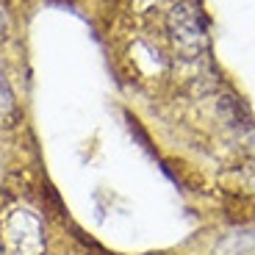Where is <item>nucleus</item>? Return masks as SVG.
I'll return each instance as SVG.
<instances>
[{
  "mask_svg": "<svg viewBox=\"0 0 255 255\" xmlns=\"http://www.w3.org/2000/svg\"><path fill=\"white\" fill-rule=\"evenodd\" d=\"M3 255H45V230L33 211L11 208L0 222Z\"/></svg>",
  "mask_w": 255,
  "mask_h": 255,
  "instance_id": "obj_1",
  "label": "nucleus"
},
{
  "mask_svg": "<svg viewBox=\"0 0 255 255\" xmlns=\"http://www.w3.org/2000/svg\"><path fill=\"white\" fill-rule=\"evenodd\" d=\"M172 36L175 42H178L183 50H189V47H197L200 39H203V28L197 25V19H194V14H191L189 6H178L172 14Z\"/></svg>",
  "mask_w": 255,
  "mask_h": 255,
  "instance_id": "obj_2",
  "label": "nucleus"
},
{
  "mask_svg": "<svg viewBox=\"0 0 255 255\" xmlns=\"http://www.w3.org/2000/svg\"><path fill=\"white\" fill-rule=\"evenodd\" d=\"M14 120H17V100L6 86V81H0V128L14 125Z\"/></svg>",
  "mask_w": 255,
  "mask_h": 255,
  "instance_id": "obj_3",
  "label": "nucleus"
}]
</instances>
